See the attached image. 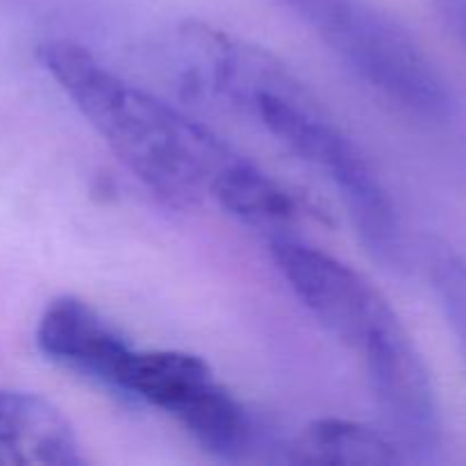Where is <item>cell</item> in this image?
I'll list each match as a JSON object with an SVG mask.
<instances>
[{
	"instance_id": "6da1fadb",
	"label": "cell",
	"mask_w": 466,
	"mask_h": 466,
	"mask_svg": "<svg viewBox=\"0 0 466 466\" xmlns=\"http://www.w3.org/2000/svg\"><path fill=\"white\" fill-rule=\"evenodd\" d=\"M41 66L103 137L118 162L167 208H196L235 150L212 130L100 64L85 46L46 41Z\"/></svg>"
},
{
	"instance_id": "7a4b0ae2",
	"label": "cell",
	"mask_w": 466,
	"mask_h": 466,
	"mask_svg": "<svg viewBox=\"0 0 466 466\" xmlns=\"http://www.w3.org/2000/svg\"><path fill=\"white\" fill-rule=\"evenodd\" d=\"M116 391L176 419L208 453L228 462L267 453V426L217 380L208 362L182 350L135 349L121 369Z\"/></svg>"
},
{
	"instance_id": "3957f363",
	"label": "cell",
	"mask_w": 466,
	"mask_h": 466,
	"mask_svg": "<svg viewBox=\"0 0 466 466\" xmlns=\"http://www.w3.org/2000/svg\"><path fill=\"white\" fill-rule=\"evenodd\" d=\"M287 148L317 167L344 198L364 250L390 271L408 267V241L399 209L362 150L328 114L308 118Z\"/></svg>"
},
{
	"instance_id": "277c9868",
	"label": "cell",
	"mask_w": 466,
	"mask_h": 466,
	"mask_svg": "<svg viewBox=\"0 0 466 466\" xmlns=\"http://www.w3.org/2000/svg\"><path fill=\"white\" fill-rule=\"evenodd\" d=\"M385 431L405 462L435 464L444 451V423L431 371L400 319L382 328L360 350Z\"/></svg>"
},
{
	"instance_id": "5b68a950",
	"label": "cell",
	"mask_w": 466,
	"mask_h": 466,
	"mask_svg": "<svg viewBox=\"0 0 466 466\" xmlns=\"http://www.w3.org/2000/svg\"><path fill=\"white\" fill-rule=\"evenodd\" d=\"M268 250L305 309L358 353L376 332L399 319L367 276L317 246L289 235L268 239Z\"/></svg>"
},
{
	"instance_id": "8992f818",
	"label": "cell",
	"mask_w": 466,
	"mask_h": 466,
	"mask_svg": "<svg viewBox=\"0 0 466 466\" xmlns=\"http://www.w3.org/2000/svg\"><path fill=\"white\" fill-rule=\"evenodd\" d=\"M36 346L59 367L112 390L135 349L118 328L76 296L48 303L36 326Z\"/></svg>"
},
{
	"instance_id": "52a82bcc",
	"label": "cell",
	"mask_w": 466,
	"mask_h": 466,
	"mask_svg": "<svg viewBox=\"0 0 466 466\" xmlns=\"http://www.w3.org/2000/svg\"><path fill=\"white\" fill-rule=\"evenodd\" d=\"M0 449L16 462L82 466L86 462L66 414L30 391L0 390Z\"/></svg>"
},
{
	"instance_id": "ba28073f",
	"label": "cell",
	"mask_w": 466,
	"mask_h": 466,
	"mask_svg": "<svg viewBox=\"0 0 466 466\" xmlns=\"http://www.w3.org/2000/svg\"><path fill=\"white\" fill-rule=\"evenodd\" d=\"M209 196H214L228 214L262 230L268 239L289 237L303 217V208L291 191L239 155L214 176Z\"/></svg>"
},
{
	"instance_id": "9c48e42d",
	"label": "cell",
	"mask_w": 466,
	"mask_h": 466,
	"mask_svg": "<svg viewBox=\"0 0 466 466\" xmlns=\"http://www.w3.org/2000/svg\"><path fill=\"white\" fill-rule=\"evenodd\" d=\"M282 462L394 466L403 464L405 458L387 431L346 419H319L285 441Z\"/></svg>"
},
{
	"instance_id": "30bf717a",
	"label": "cell",
	"mask_w": 466,
	"mask_h": 466,
	"mask_svg": "<svg viewBox=\"0 0 466 466\" xmlns=\"http://www.w3.org/2000/svg\"><path fill=\"white\" fill-rule=\"evenodd\" d=\"M426 271L440 308L449 321L466 367V259L453 246L431 239L423 248Z\"/></svg>"
},
{
	"instance_id": "8fae6325",
	"label": "cell",
	"mask_w": 466,
	"mask_h": 466,
	"mask_svg": "<svg viewBox=\"0 0 466 466\" xmlns=\"http://www.w3.org/2000/svg\"><path fill=\"white\" fill-rule=\"evenodd\" d=\"M276 3L296 14L328 46H332L367 12L371 0H276Z\"/></svg>"
},
{
	"instance_id": "7c38bea8",
	"label": "cell",
	"mask_w": 466,
	"mask_h": 466,
	"mask_svg": "<svg viewBox=\"0 0 466 466\" xmlns=\"http://www.w3.org/2000/svg\"><path fill=\"white\" fill-rule=\"evenodd\" d=\"M451 36L466 50V0H428Z\"/></svg>"
}]
</instances>
